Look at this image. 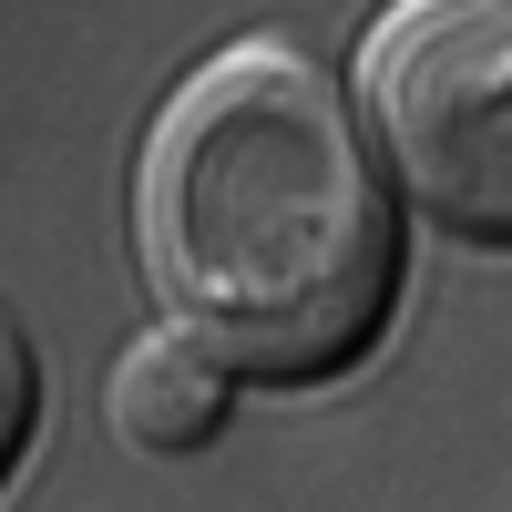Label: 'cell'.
I'll use <instances>...</instances> for the list:
<instances>
[{
  "label": "cell",
  "mask_w": 512,
  "mask_h": 512,
  "mask_svg": "<svg viewBox=\"0 0 512 512\" xmlns=\"http://www.w3.org/2000/svg\"><path fill=\"white\" fill-rule=\"evenodd\" d=\"M134 256L226 379L318 390L390 338L410 226L338 72L287 31H246L144 123Z\"/></svg>",
  "instance_id": "cell-1"
},
{
  "label": "cell",
  "mask_w": 512,
  "mask_h": 512,
  "mask_svg": "<svg viewBox=\"0 0 512 512\" xmlns=\"http://www.w3.org/2000/svg\"><path fill=\"white\" fill-rule=\"evenodd\" d=\"M359 103L400 205L472 246H512V11H390L359 52Z\"/></svg>",
  "instance_id": "cell-2"
},
{
  "label": "cell",
  "mask_w": 512,
  "mask_h": 512,
  "mask_svg": "<svg viewBox=\"0 0 512 512\" xmlns=\"http://www.w3.org/2000/svg\"><path fill=\"white\" fill-rule=\"evenodd\" d=\"M226 390H236V379H226V359L164 318V328H144L134 349L113 359L103 410H113V431L134 441L144 461H175V451H205V441L226 431Z\"/></svg>",
  "instance_id": "cell-3"
},
{
  "label": "cell",
  "mask_w": 512,
  "mask_h": 512,
  "mask_svg": "<svg viewBox=\"0 0 512 512\" xmlns=\"http://www.w3.org/2000/svg\"><path fill=\"white\" fill-rule=\"evenodd\" d=\"M31 420H41V359H31V338L11 328V472L31 451Z\"/></svg>",
  "instance_id": "cell-4"
}]
</instances>
